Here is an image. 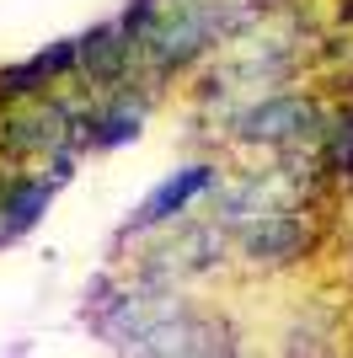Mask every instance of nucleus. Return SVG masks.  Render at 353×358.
Segmentation results:
<instances>
[{
	"instance_id": "obj_4",
	"label": "nucleus",
	"mask_w": 353,
	"mask_h": 358,
	"mask_svg": "<svg viewBox=\"0 0 353 358\" xmlns=\"http://www.w3.org/2000/svg\"><path fill=\"white\" fill-rule=\"evenodd\" d=\"M241 252L251 268H289L310 252V224L300 209H268L241 230Z\"/></svg>"
},
{
	"instance_id": "obj_6",
	"label": "nucleus",
	"mask_w": 353,
	"mask_h": 358,
	"mask_svg": "<svg viewBox=\"0 0 353 358\" xmlns=\"http://www.w3.org/2000/svg\"><path fill=\"white\" fill-rule=\"evenodd\" d=\"M321 171H326V182H338V187L353 182V102L338 107L321 129Z\"/></svg>"
},
{
	"instance_id": "obj_5",
	"label": "nucleus",
	"mask_w": 353,
	"mask_h": 358,
	"mask_svg": "<svg viewBox=\"0 0 353 358\" xmlns=\"http://www.w3.org/2000/svg\"><path fill=\"white\" fill-rule=\"evenodd\" d=\"M139 129H145V107H134V96H102L81 118V145L86 150H118L129 139H139Z\"/></svg>"
},
{
	"instance_id": "obj_3",
	"label": "nucleus",
	"mask_w": 353,
	"mask_h": 358,
	"mask_svg": "<svg viewBox=\"0 0 353 358\" xmlns=\"http://www.w3.org/2000/svg\"><path fill=\"white\" fill-rule=\"evenodd\" d=\"M214 182H220V166L214 161H193V166H182V171H172V177H161L139 198V209L123 220V236H145V230L172 224L176 214H188L204 193H214Z\"/></svg>"
},
{
	"instance_id": "obj_1",
	"label": "nucleus",
	"mask_w": 353,
	"mask_h": 358,
	"mask_svg": "<svg viewBox=\"0 0 353 358\" xmlns=\"http://www.w3.org/2000/svg\"><path fill=\"white\" fill-rule=\"evenodd\" d=\"M220 6H204V0H176V11H166L150 22V32L139 38V64H145L150 80H172L176 70H188L193 59H204L209 48L225 38Z\"/></svg>"
},
{
	"instance_id": "obj_7",
	"label": "nucleus",
	"mask_w": 353,
	"mask_h": 358,
	"mask_svg": "<svg viewBox=\"0 0 353 358\" xmlns=\"http://www.w3.org/2000/svg\"><path fill=\"white\" fill-rule=\"evenodd\" d=\"M48 86H54V75H48V64L32 54V59L22 64H6L0 70V107H16V102H32V96H48Z\"/></svg>"
},
{
	"instance_id": "obj_2",
	"label": "nucleus",
	"mask_w": 353,
	"mask_h": 358,
	"mask_svg": "<svg viewBox=\"0 0 353 358\" xmlns=\"http://www.w3.org/2000/svg\"><path fill=\"white\" fill-rule=\"evenodd\" d=\"M321 129H326V118L316 113V102H310V96H294V91L268 96V102H251L247 113L230 123V134L241 139V145H294V139L321 134Z\"/></svg>"
}]
</instances>
